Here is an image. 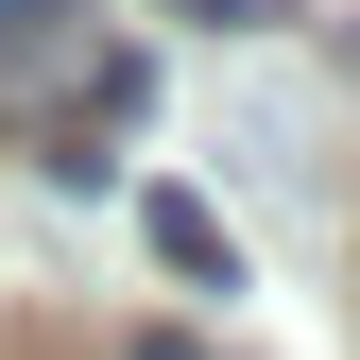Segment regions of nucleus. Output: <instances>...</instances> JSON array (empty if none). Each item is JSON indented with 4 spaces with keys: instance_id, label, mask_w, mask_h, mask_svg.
<instances>
[{
    "instance_id": "obj_1",
    "label": "nucleus",
    "mask_w": 360,
    "mask_h": 360,
    "mask_svg": "<svg viewBox=\"0 0 360 360\" xmlns=\"http://www.w3.org/2000/svg\"><path fill=\"white\" fill-rule=\"evenodd\" d=\"M155 257H172V275H223V292H240V240H223V206H189V189H155Z\"/></svg>"
},
{
    "instance_id": "obj_2",
    "label": "nucleus",
    "mask_w": 360,
    "mask_h": 360,
    "mask_svg": "<svg viewBox=\"0 0 360 360\" xmlns=\"http://www.w3.org/2000/svg\"><path fill=\"white\" fill-rule=\"evenodd\" d=\"M138 360H206V343H138Z\"/></svg>"
}]
</instances>
